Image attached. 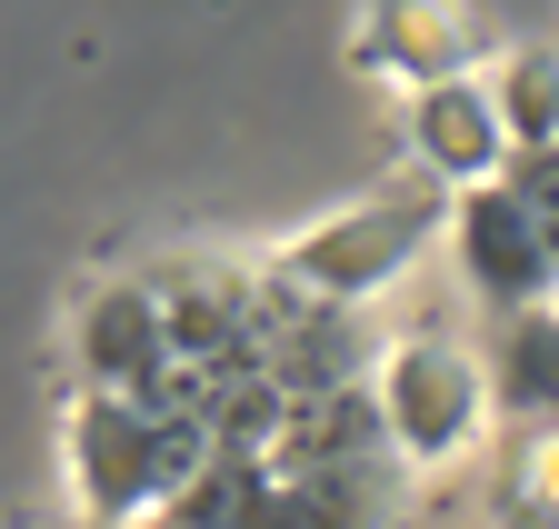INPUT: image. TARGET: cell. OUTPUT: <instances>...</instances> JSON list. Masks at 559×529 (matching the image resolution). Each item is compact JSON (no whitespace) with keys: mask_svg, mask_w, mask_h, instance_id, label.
Returning a JSON list of instances; mask_svg holds the SVG:
<instances>
[{"mask_svg":"<svg viewBox=\"0 0 559 529\" xmlns=\"http://www.w3.org/2000/svg\"><path fill=\"white\" fill-rule=\"evenodd\" d=\"M210 459V420L151 389H60V470H70V519L81 529H151L190 470Z\"/></svg>","mask_w":559,"mask_h":529,"instance_id":"obj_1","label":"cell"},{"mask_svg":"<svg viewBox=\"0 0 559 529\" xmlns=\"http://www.w3.org/2000/svg\"><path fill=\"white\" fill-rule=\"evenodd\" d=\"M450 201H460V190H440V180L409 170V180L370 190V201L320 211L310 230H290L280 250H260V260H270L280 290H300L320 310H370L380 290H400L419 260H430V240H450Z\"/></svg>","mask_w":559,"mask_h":529,"instance_id":"obj_2","label":"cell"},{"mask_svg":"<svg viewBox=\"0 0 559 529\" xmlns=\"http://www.w3.org/2000/svg\"><path fill=\"white\" fill-rule=\"evenodd\" d=\"M370 400H380V430L400 449V470H450L489 440V360L450 329H400V340L370 360Z\"/></svg>","mask_w":559,"mask_h":529,"instance_id":"obj_3","label":"cell"},{"mask_svg":"<svg viewBox=\"0 0 559 529\" xmlns=\"http://www.w3.org/2000/svg\"><path fill=\"white\" fill-rule=\"evenodd\" d=\"M489 60H500V31H489L469 0H360V11H349V71L360 81L430 91V81L489 71Z\"/></svg>","mask_w":559,"mask_h":529,"instance_id":"obj_4","label":"cell"},{"mask_svg":"<svg viewBox=\"0 0 559 529\" xmlns=\"http://www.w3.org/2000/svg\"><path fill=\"white\" fill-rule=\"evenodd\" d=\"M450 250L489 310H530V300H559V240L539 230V211L520 201L510 180H479L450 201Z\"/></svg>","mask_w":559,"mask_h":529,"instance_id":"obj_5","label":"cell"},{"mask_svg":"<svg viewBox=\"0 0 559 529\" xmlns=\"http://www.w3.org/2000/svg\"><path fill=\"white\" fill-rule=\"evenodd\" d=\"M151 529H360V519H340L310 480L280 470L270 449H210L190 470V490Z\"/></svg>","mask_w":559,"mask_h":529,"instance_id":"obj_6","label":"cell"},{"mask_svg":"<svg viewBox=\"0 0 559 529\" xmlns=\"http://www.w3.org/2000/svg\"><path fill=\"white\" fill-rule=\"evenodd\" d=\"M70 380H91V389H170V329H160L151 270H100L70 300Z\"/></svg>","mask_w":559,"mask_h":529,"instance_id":"obj_7","label":"cell"},{"mask_svg":"<svg viewBox=\"0 0 559 529\" xmlns=\"http://www.w3.org/2000/svg\"><path fill=\"white\" fill-rule=\"evenodd\" d=\"M409 160L440 190H479V180L510 170V120H500V100H489V71L409 91Z\"/></svg>","mask_w":559,"mask_h":529,"instance_id":"obj_8","label":"cell"},{"mask_svg":"<svg viewBox=\"0 0 559 529\" xmlns=\"http://www.w3.org/2000/svg\"><path fill=\"white\" fill-rule=\"evenodd\" d=\"M489 410L510 430L559 420V300L500 310V350H489Z\"/></svg>","mask_w":559,"mask_h":529,"instance_id":"obj_9","label":"cell"},{"mask_svg":"<svg viewBox=\"0 0 559 529\" xmlns=\"http://www.w3.org/2000/svg\"><path fill=\"white\" fill-rule=\"evenodd\" d=\"M489 529H559V420L510 430L500 480H489Z\"/></svg>","mask_w":559,"mask_h":529,"instance_id":"obj_10","label":"cell"},{"mask_svg":"<svg viewBox=\"0 0 559 529\" xmlns=\"http://www.w3.org/2000/svg\"><path fill=\"white\" fill-rule=\"evenodd\" d=\"M489 100H500V120H510V160L539 151L559 130V50H500L489 60Z\"/></svg>","mask_w":559,"mask_h":529,"instance_id":"obj_11","label":"cell"},{"mask_svg":"<svg viewBox=\"0 0 559 529\" xmlns=\"http://www.w3.org/2000/svg\"><path fill=\"white\" fill-rule=\"evenodd\" d=\"M11 529H81V519H11Z\"/></svg>","mask_w":559,"mask_h":529,"instance_id":"obj_12","label":"cell"}]
</instances>
